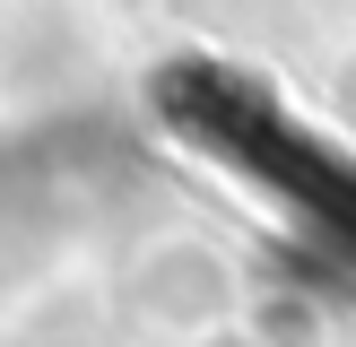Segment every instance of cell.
Masks as SVG:
<instances>
[{
  "label": "cell",
  "mask_w": 356,
  "mask_h": 347,
  "mask_svg": "<svg viewBox=\"0 0 356 347\" xmlns=\"http://www.w3.org/2000/svg\"><path fill=\"white\" fill-rule=\"evenodd\" d=\"M156 104H165V121L200 156H218L226 174H243L270 208H287L296 226H313V243L356 269V156L339 139H322L305 113H287L270 87L235 78V69H218V61L165 69V78H156Z\"/></svg>",
  "instance_id": "1"
}]
</instances>
